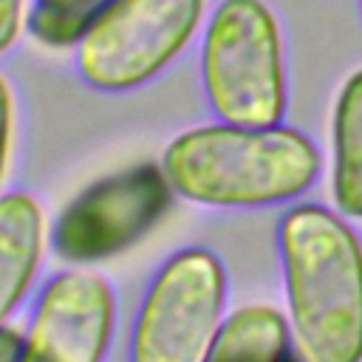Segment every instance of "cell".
Segmentation results:
<instances>
[{
	"label": "cell",
	"instance_id": "cell-12",
	"mask_svg": "<svg viewBox=\"0 0 362 362\" xmlns=\"http://www.w3.org/2000/svg\"><path fill=\"white\" fill-rule=\"evenodd\" d=\"M23 25V0H0V54L8 51Z\"/></svg>",
	"mask_w": 362,
	"mask_h": 362
},
{
	"label": "cell",
	"instance_id": "cell-13",
	"mask_svg": "<svg viewBox=\"0 0 362 362\" xmlns=\"http://www.w3.org/2000/svg\"><path fill=\"white\" fill-rule=\"evenodd\" d=\"M23 342H25V334L11 328L8 322H3L0 325V362H20Z\"/></svg>",
	"mask_w": 362,
	"mask_h": 362
},
{
	"label": "cell",
	"instance_id": "cell-14",
	"mask_svg": "<svg viewBox=\"0 0 362 362\" xmlns=\"http://www.w3.org/2000/svg\"><path fill=\"white\" fill-rule=\"evenodd\" d=\"M96 0H37L40 8H51V11H65V14H79L85 6H90Z\"/></svg>",
	"mask_w": 362,
	"mask_h": 362
},
{
	"label": "cell",
	"instance_id": "cell-7",
	"mask_svg": "<svg viewBox=\"0 0 362 362\" xmlns=\"http://www.w3.org/2000/svg\"><path fill=\"white\" fill-rule=\"evenodd\" d=\"M113 325L110 283L88 269H65L37 297L20 362H105Z\"/></svg>",
	"mask_w": 362,
	"mask_h": 362
},
{
	"label": "cell",
	"instance_id": "cell-2",
	"mask_svg": "<svg viewBox=\"0 0 362 362\" xmlns=\"http://www.w3.org/2000/svg\"><path fill=\"white\" fill-rule=\"evenodd\" d=\"M317 144L288 124L215 122L178 133L161 156L173 192L223 209L272 206L303 195L320 175Z\"/></svg>",
	"mask_w": 362,
	"mask_h": 362
},
{
	"label": "cell",
	"instance_id": "cell-5",
	"mask_svg": "<svg viewBox=\"0 0 362 362\" xmlns=\"http://www.w3.org/2000/svg\"><path fill=\"white\" fill-rule=\"evenodd\" d=\"M204 0H110L76 40L79 76L99 90H133L167 68L201 23Z\"/></svg>",
	"mask_w": 362,
	"mask_h": 362
},
{
	"label": "cell",
	"instance_id": "cell-10",
	"mask_svg": "<svg viewBox=\"0 0 362 362\" xmlns=\"http://www.w3.org/2000/svg\"><path fill=\"white\" fill-rule=\"evenodd\" d=\"M288 317L266 303L226 314L206 362H294Z\"/></svg>",
	"mask_w": 362,
	"mask_h": 362
},
{
	"label": "cell",
	"instance_id": "cell-11",
	"mask_svg": "<svg viewBox=\"0 0 362 362\" xmlns=\"http://www.w3.org/2000/svg\"><path fill=\"white\" fill-rule=\"evenodd\" d=\"M11 136H14V96H11L6 76L0 74V187H3L6 170H8Z\"/></svg>",
	"mask_w": 362,
	"mask_h": 362
},
{
	"label": "cell",
	"instance_id": "cell-8",
	"mask_svg": "<svg viewBox=\"0 0 362 362\" xmlns=\"http://www.w3.org/2000/svg\"><path fill=\"white\" fill-rule=\"evenodd\" d=\"M48 240L42 204L25 192L11 189L0 195V325L17 311L28 294Z\"/></svg>",
	"mask_w": 362,
	"mask_h": 362
},
{
	"label": "cell",
	"instance_id": "cell-1",
	"mask_svg": "<svg viewBox=\"0 0 362 362\" xmlns=\"http://www.w3.org/2000/svg\"><path fill=\"white\" fill-rule=\"evenodd\" d=\"M286 317L305 362H362V240L348 218L320 204L280 221Z\"/></svg>",
	"mask_w": 362,
	"mask_h": 362
},
{
	"label": "cell",
	"instance_id": "cell-6",
	"mask_svg": "<svg viewBox=\"0 0 362 362\" xmlns=\"http://www.w3.org/2000/svg\"><path fill=\"white\" fill-rule=\"evenodd\" d=\"M173 187L158 164H136L85 187L57 218L51 243L68 263L116 257L170 209Z\"/></svg>",
	"mask_w": 362,
	"mask_h": 362
},
{
	"label": "cell",
	"instance_id": "cell-9",
	"mask_svg": "<svg viewBox=\"0 0 362 362\" xmlns=\"http://www.w3.org/2000/svg\"><path fill=\"white\" fill-rule=\"evenodd\" d=\"M331 198L339 215L362 221V68L342 82L334 102Z\"/></svg>",
	"mask_w": 362,
	"mask_h": 362
},
{
	"label": "cell",
	"instance_id": "cell-4",
	"mask_svg": "<svg viewBox=\"0 0 362 362\" xmlns=\"http://www.w3.org/2000/svg\"><path fill=\"white\" fill-rule=\"evenodd\" d=\"M226 269L187 246L153 274L130 331V362H206L226 320Z\"/></svg>",
	"mask_w": 362,
	"mask_h": 362
},
{
	"label": "cell",
	"instance_id": "cell-3",
	"mask_svg": "<svg viewBox=\"0 0 362 362\" xmlns=\"http://www.w3.org/2000/svg\"><path fill=\"white\" fill-rule=\"evenodd\" d=\"M209 107L235 124H277L286 113V57L263 0H221L201 45Z\"/></svg>",
	"mask_w": 362,
	"mask_h": 362
}]
</instances>
